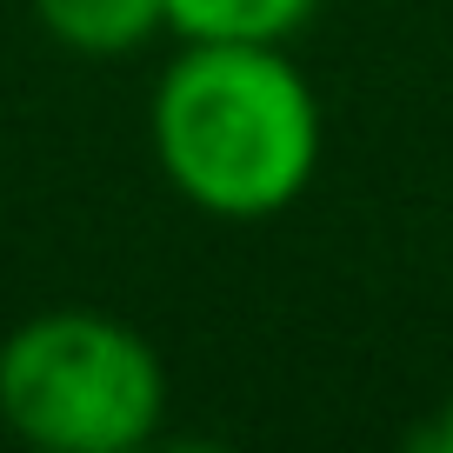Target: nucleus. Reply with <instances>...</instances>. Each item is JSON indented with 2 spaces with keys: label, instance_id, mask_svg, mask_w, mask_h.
<instances>
[{
  "label": "nucleus",
  "instance_id": "f257e3e1",
  "mask_svg": "<svg viewBox=\"0 0 453 453\" xmlns=\"http://www.w3.org/2000/svg\"><path fill=\"white\" fill-rule=\"evenodd\" d=\"M154 160L213 220H267L320 167V100L280 41H187L147 107Z\"/></svg>",
  "mask_w": 453,
  "mask_h": 453
},
{
  "label": "nucleus",
  "instance_id": "39448f33",
  "mask_svg": "<svg viewBox=\"0 0 453 453\" xmlns=\"http://www.w3.org/2000/svg\"><path fill=\"white\" fill-rule=\"evenodd\" d=\"M440 447L453 453V394H447V413H440Z\"/></svg>",
  "mask_w": 453,
  "mask_h": 453
},
{
  "label": "nucleus",
  "instance_id": "7ed1b4c3",
  "mask_svg": "<svg viewBox=\"0 0 453 453\" xmlns=\"http://www.w3.org/2000/svg\"><path fill=\"white\" fill-rule=\"evenodd\" d=\"M34 20L47 41L73 47V54H134L167 27V0H34Z\"/></svg>",
  "mask_w": 453,
  "mask_h": 453
},
{
  "label": "nucleus",
  "instance_id": "20e7f679",
  "mask_svg": "<svg viewBox=\"0 0 453 453\" xmlns=\"http://www.w3.org/2000/svg\"><path fill=\"white\" fill-rule=\"evenodd\" d=\"M320 0H167L180 41H287Z\"/></svg>",
  "mask_w": 453,
  "mask_h": 453
},
{
  "label": "nucleus",
  "instance_id": "f03ea898",
  "mask_svg": "<svg viewBox=\"0 0 453 453\" xmlns=\"http://www.w3.org/2000/svg\"><path fill=\"white\" fill-rule=\"evenodd\" d=\"M0 420L47 453H127L167 420V367L113 313H34L0 340Z\"/></svg>",
  "mask_w": 453,
  "mask_h": 453
}]
</instances>
